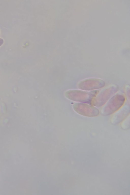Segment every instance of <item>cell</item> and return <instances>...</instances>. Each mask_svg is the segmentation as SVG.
Returning a JSON list of instances; mask_svg holds the SVG:
<instances>
[{
	"mask_svg": "<svg viewBox=\"0 0 130 195\" xmlns=\"http://www.w3.org/2000/svg\"><path fill=\"white\" fill-rule=\"evenodd\" d=\"M4 40L3 39L0 38V46H1L4 43Z\"/></svg>",
	"mask_w": 130,
	"mask_h": 195,
	"instance_id": "obj_1",
	"label": "cell"
}]
</instances>
